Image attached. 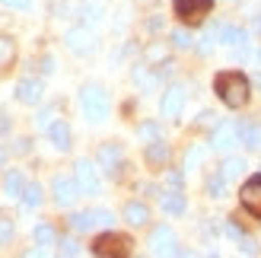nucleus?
I'll list each match as a JSON object with an SVG mask.
<instances>
[{
	"label": "nucleus",
	"instance_id": "23",
	"mask_svg": "<svg viewBox=\"0 0 261 258\" xmlns=\"http://www.w3.org/2000/svg\"><path fill=\"white\" fill-rule=\"evenodd\" d=\"M16 58V42L10 35H0V67H10Z\"/></svg>",
	"mask_w": 261,
	"mask_h": 258
},
{
	"label": "nucleus",
	"instance_id": "28",
	"mask_svg": "<svg viewBox=\"0 0 261 258\" xmlns=\"http://www.w3.org/2000/svg\"><path fill=\"white\" fill-rule=\"evenodd\" d=\"M137 134H140V140H147V144H150V140H160V124H156V121H143L137 127Z\"/></svg>",
	"mask_w": 261,
	"mask_h": 258
},
{
	"label": "nucleus",
	"instance_id": "22",
	"mask_svg": "<svg viewBox=\"0 0 261 258\" xmlns=\"http://www.w3.org/2000/svg\"><path fill=\"white\" fill-rule=\"evenodd\" d=\"M220 172L226 175V182H229V178H239V175L245 172V160H242V157H226L223 166H220Z\"/></svg>",
	"mask_w": 261,
	"mask_h": 258
},
{
	"label": "nucleus",
	"instance_id": "20",
	"mask_svg": "<svg viewBox=\"0 0 261 258\" xmlns=\"http://www.w3.org/2000/svg\"><path fill=\"white\" fill-rule=\"evenodd\" d=\"M239 144H245L249 150H261V124L242 121L239 124Z\"/></svg>",
	"mask_w": 261,
	"mask_h": 258
},
{
	"label": "nucleus",
	"instance_id": "7",
	"mask_svg": "<svg viewBox=\"0 0 261 258\" xmlns=\"http://www.w3.org/2000/svg\"><path fill=\"white\" fill-rule=\"evenodd\" d=\"M181 109H185V86L172 83L163 93V99H160V115L172 121V118H178V115H181Z\"/></svg>",
	"mask_w": 261,
	"mask_h": 258
},
{
	"label": "nucleus",
	"instance_id": "24",
	"mask_svg": "<svg viewBox=\"0 0 261 258\" xmlns=\"http://www.w3.org/2000/svg\"><path fill=\"white\" fill-rule=\"evenodd\" d=\"M42 195H45V191H42V185H25V191H22V208H29V211H35L38 208V204H42Z\"/></svg>",
	"mask_w": 261,
	"mask_h": 258
},
{
	"label": "nucleus",
	"instance_id": "33",
	"mask_svg": "<svg viewBox=\"0 0 261 258\" xmlns=\"http://www.w3.org/2000/svg\"><path fill=\"white\" fill-rule=\"evenodd\" d=\"M58 252L61 255H80V246H76V239H70V236H64V239H58Z\"/></svg>",
	"mask_w": 261,
	"mask_h": 258
},
{
	"label": "nucleus",
	"instance_id": "39",
	"mask_svg": "<svg viewBox=\"0 0 261 258\" xmlns=\"http://www.w3.org/2000/svg\"><path fill=\"white\" fill-rule=\"evenodd\" d=\"M13 153H29V140H25V137H19L16 144H13Z\"/></svg>",
	"mask_w": 261,
	"mask_h": 258
},
{
	"label": "nucleus",
	"instance_id": "15",
	"mask_svg": "<svg viewBox=\"0 0 261 258\" xmlns=\"http://www.w3.org/2000/svg\"><path fill=\"white\" fill-rule=\"evenodd\" d=\"M121 214H124V220H127L130 226H147V223H150V208H147L143 201H127Z\"/></svg>",
	"mask_w": 261,
	"mask_h": 258
},
{
	"label": "nucleus",
	"instance_id": "35",
	"mask_svg": "<svg viewBox=\"0 0 261 258\" xmlns=\"http://www.w3.org/2000/svg\"><path fill=\"white\" fill-rule=\"evenodd\" d=\"M147 58H150V61H160V58H166V48H163V45H153V48H147Z\"/></svg>",
	"mask_w": 261,
	"mask_h": 258
},
{
	"label": "nucleus",
	"instance_id": "12",
	"mask_svg": "<svg viewBox=\"0 0 261 258\" xmlns=\"http://www.w3.org/2000/svg\"><path fill=\"white\" fill-rule=\"evenodd\" d=\"M64 42H67V48L73 51V55H93V48H96V38H93V32H89L86 25H80V29H70Z\"/></svg>",
	"mask_w": 261,
	"mask_h": 258
},
{
	"label": "nucleus",
	"instance_id": "27",
	"mask_svg": "<svg viewBox=\"0 0 261 258\" xmlns=\"http://www.w3.org/2000/svg\"><path fill=\"white\" fill-rule=\"evenodd\" d=\"M156 80H160V76L150 73V67H137V70H134V83H137V86H143V89L156 86Z\"/></svg>",
	"mask_w": 261,
	"mask_h": 258
},
{
	"label": "nucleus",
	"instance_id": "42",
	"mask_svg": "<svg viewBox=\"0 0 261 258\" xmlns=\"http://www.w3.org/2000/svg\"><path fill=\"white\" fill-rule=\"evenodd\" d=\"M258 61H261V55H258Z\"/></svg>",
	"mask_w": 261,
	"mask_h": 258
},
{
	"label": "nucleus",
	"instance_id": "2",
	"mask_svg": "<svg viewBox=\"0 0 261 258\" xmlns=\"http://www.w3.org/2000/svg\"><path fill=\"white\" fill-rule=\"evenodd\" d=\"M80 109H83V118L86 121H93V124H102L109 118V112H112V99L106 93V86H99V83H86L80 89Z\"/></svg>",
	"mask_w": 261,
	"mask_h": 258
},
{
	"label": "nucleus",
	"instance_id": "16",
	"mask_svg": "<svg viewBox=\"0 0 261 258\" xmlns=\"http://www.w3.org/2000/svg\"><path fill=\"white\" fill-rule=\"evenodd\" d=\"M143 160H147L150 166H166L169 163V144H163V137L150 140L147 150H143Z\"/></svg>",
	"mask_w": 261,
	"mask_h": 258
},
{
	"label": "nucleus",
	"instance_id": "26",
	"mask_svg": "<svg viewBox=\"0 0 261 258\" xmlns=\"http://www.w3.org/2000/svg\"><path fill=\"white\" fill-rule=\"evenodd\" d=\"M223 191H226V175L214 172L211 178H207V195H211V198H223Z\"/></svg>",
	"mask_w": 261,
	"mask_h": 258
},
{
	"label": "nucleus",
	"instance_id": "13",
	"mask_svg": "<svg viewBox=\"0 0 261 258\" xmlns=\"http://www.w3.org/2000/svg\"><path fill=\"white\" fill-rule=\"evenodd\" d=\"M42 93H45V86H42V80H35V76H25V80L16 83V99L22 106H38Z\"/></svg>",
	"mask_w": 261,
	"mask_h": 258
},
{
	"label": "nucleus",
	"instance_id": "8",
	"mask_svg": "<svg viewBox=\"0 0 261 258\" xmlns=\"http://www.w3.org/2000/svg\"><path fill=\"white\" fill-rule=\"evenodd\" d=\"M239 201H242V208L249 211V214L255 217V220H261V175H252L249 182L242 185Z\"/></svg>",
	"mask_w": 261,
	"mask_h": 258
},
{
	"label": "nucleus",
	"instance_id": "38",
	"mask_svg": "<svg viewBox=\"0 0 261 258\" xmlns=\"http://www.w3.org/2000/svg\"><path fill=\"white\" fill-rule=\"evenodd\" d=\"M38 67H42V73H55V58H42V64H38Z\"/></svg>",
	"mask_w": 261,
	"mask_h": 258
},
{
	"label": "nucleus",
	"instance_id": "41",
	"mask_svg": "<svg viewBox=\"0 0 261 258\" xmlns=\"http://www.w3.org/2000/svg\"><path fill=\"white\" fill-rule=\"evenodd\" d=\"M4 160H7V150H4V147H0V163H4Z\"/></svg>",
	"mask_w": 261,
	"mask_h": 258
},
{
	"label": "nucleus",
	"instance_id": "37",
	"mask_svg": "<svg viewBox=\"0 0 261 258\" xmlns=\"http://www.w3.org/2000/svg\"><path fill=\"white\" fill-rule=\"evenodd\" d=\"M166 182L172 185V191H178V188H181V172H169V175H166Z\"/></svg>",
	"mask_w": 261,
	"mask_h": 258
},
{
	"label": "nucleus",
	"instance_id": "3",
	"mask_svg": "<svg viewBox=\"0 0 261 258\" xmlns=\"http://www.w3.org/2000/svg\"><path fill=\"white\" fill-rule=\"evenodd\" d=\"M175 16L181 22H204V16H211V10H214V0H175Z\"/></svg>",
	"mask_w": 261,
	"mask_h": 258
},
{
	"label": "nucleus",
	"instance_id": "14",
	"mask_svg": "<svg viewBox=\"0 0 261 258\" xmlns=\"http://www.w3.org/2000/svg\"><path fill=\"white\" fill-rule=\"evenodd\" d=\"M48 137H51V147H55V150H61V153H67L73 144H70V124L67 121H61V118H55V121H51V127H48Z\"/></svg>",
	"mask_w": 261,
	"mask_h": 258
},
{
	"label": "nucleus",
	"instance_id": "31",
	"mask_svg": "<svg viewBox=\"0 0 261 258\" xmlns=\"http://www.w3.org/2000/svg\"><path fill=\"white\" fill-rule=\"evenodd\" d=\"M169 38H172L175 48H191V42H194V38H191L185 29H172V35H169Z\"/></svg>",
	"mask_w": 261,
	"mask_h": 258
},
{
	"label": "nucleus",
	"instance_id": "4",
	"mask_svg": "<svg viewBox=\"0 0 261 258\" xmlns=\"http://www.w3.org/2000/svg\"><path fill=\"white\" fill-rule=\"evenodd\" d=\"M73 178H76V185H80L83 195H99V191H102V182H99V172H96L93 160H76Z\"/></svg>",
	"mask_w": 261,
	"mask_h": 258
},
{
	"label": "nucleus",
	"instance_id": "19",
	"mask_svg": "<svg viewBox=\"0 0 261 258\" xmlns=\"http://www.w3.org/2000/svg\"><path fill=\"white\" fill-rule=\"evenodd\" d=\"M22 191H25V178H22V172L19 169H10L7 175H4V195L7 198H22Z\"/></svg>",
	"mask_w": 261,
	"mask_h": 258
},
{
	"label": "nucleus",
	"instance_id": "6",
	"mask_svg": "<svg viewBox=\"0 0 261 258\" xmlns=\"http://www.w3.org/2000/svg\"><path fill=\"white\" fill-rule=\"evenodd\" d=\"M51 195H55L58 208H70V204H76V198H80L83 191H80V185H76V178L55 175V182H51Z\"/></svg>",
	"mask_w": 261,
	"mask_h": 258
},
{
	"label": "nucleus",
	"instance_id": "34",
	"mask_svg": "<svg viewBox=\"0 0 261 258\" xmlns=\"http://www.w3.org/2000/svg\"><path fill=\"white\" fill-rule=\"evenodd\" d=\"M13 239V220H0V246H7Z\"/></svg>",
	"mask_w": 261,
	"mask_h": 258
},
{
	"label": "nucleus",
	"instance_id": "32",
	"mask_svg": "<svg viewBox=\"0 0 261 258\" xmlns=\"http://www.w3.org/2000/svg\"><path fill=\"white\" fill-rule=\"evenodd\" d=\"M201 157H204V150H201V147H191V150L185 153V172H191L194 166L201 163Z\"/></svg>",
	"mask_w": 261,
	"mask_h": 258
},
{
	"label": "nucleus",
	"instance_id": "11",
	"mask_svg": "<svg viewBox=\"0 0 261 258\" xmlns=\"http://www.w3.org/2000/svg\"><path fill=\"white\" fill-rule=\"evenodd\" d=\"M96 166L106 175H118V166H121V147L118 144H102L96 150Z\"/></svg>",
	"mask_w": 261,
	"mask_h": 258
},
{
	"label": "nucleus",
	"instance_id": "21",
	"mask_svg": "<svg viewBox=\"0 0 261 258\" xmlns=\"http://www.w3.org/2000/svg\"><path fill=\"white\" fill-rule=\"evenodd\" d=\"M32 236H35V246H42V249L58 246V229L51 226V223H38V226L32 229Z\"/></svg>",
	"mask_w": 261,
	"mask_h": 258
},
{
	"label": "nucleus",
	"instance_id": "10",
	"mask_svg": "<svg viewBox=\"0 0 261 258\" xmlns=\"http://www.w3.org/2000/svg\"><path fill=\"white\" fill-rule=\"evenodd\" d=\"M178 239H175V233L169 226H156L153 233H150V249H153V255H178Z\"/></svg>",
	"mask_w": 261,
	"mask_h": 258
},
{
	"label": "nucleus",
	"instance_id": "17",
	"mask_svg": "<svg viewBox=\"0 0 261 258\" xmlns=\"http://www.w3.org/2000/svg\"><path fill=\"white\" fill-rule=\"evenodd\" d=\"M160 204H163V211H166L169 217H181V214L188 211V201H185V195H181V191H169V195L160 198Z\"/></svg>",
	"mask_w": 261,
	"mask_h": 258
},
{
	"label": "nucleus",
	"instance_id": "5",
	"mask_svg": "<svg viewBox=\"0 0 261 258\" xmlns=\"http://www.w3.org/2000/svg\"><path fill=\"white\" fill-rule=\"evenodd\" d=\"M93 255H130V239L121 236V233H102L96 242H93Z\"/></svg>",
	"mask_w": 261,
	"mask_h": 258
},
{
	"label": "nucleus",
	"instance_id": "40",
	"mask_svg": "<svg viewBox=\"0 0 261 258\" xmlns=\"http://www.w3.org/2000/svg\"><path fill=\"white\" fill-rule=\"evenodd\" d=\"M226 233H229V236H232V239H239V242H242V239H245V236H242V229H239V226H236V223H226Z\"/></svg>",
	"mask_w": 261,
	"mask_h": 258
},
{
	"label": "nucleus",
	"instance_id": "25",
	"mask_svg": "<svg viewBox=\"0 0 261 258\" xmlns=\"http://www.w3.org/2000/svg\"><path fill=\"white\" fill-rule=\"evenodd\" d=\"M70 226L76 233H86V229H96V220H93V211H80L70 217Z\"/></svg>",
	"mask_w": 261,
	"mask_h": 258
},
{
	"label": "nucleus",
	"instance_id": "1",
	"mask_svg": "<svg viewBox=\"0 0 261 258\" xmlns=\"http://www.w3.org/2000/svg\"><path fill=\"white\" fill-rule=\"evenodd\" d=\"M214 89H217V96L223 106L229 109H242L245 102H249V76L239 73V70H223V73H217V80H214Z\"/></svg>",
	"mask_w": 261,
	"mask_h": 258
},
{
	"label": "nucleus",
	"instance_id": "29",
	"mask_svg": "<svg viewBox=\"0 0 261 258\" xmlns=\"http://www.w3.org/2000/svg\"><path fill=\"white\" fill-rule=\"evenodd\" d=\"M93 220H96V226L112 229V226H115V214H112V211H106V208H96V211H93Z\"/></svg>",
	"mask_w": 261,
	"mask_h": 258
},
{
	"label": "nucleus",
	"instance_id": "36",
	"mask_svg": "<svg viewBox=\"0 0 261 258\" xmlns=\"http://www.w3.org/2000/svg\"><path fill=\"white\" fill-rule=\"evenodd\" d=\"M0 4L10 10H29V0H0Z\"/></svg>",
	"mask_w": 261,
	"mask_h": 258
},
{
	"label": "nucleus",
	"instance_id": "9",
	"mask_svg": "<svg viewBox=\"0 0 261 258\" xmlns=\"http://www.w3.org/2000/svg\"><path fill=\"white\" fill-rule=\"evenodd\" d=\"M239 144V124H232V121H220L214 127V134H211V147L214 150H232Z\"/></svg>",
	"mask_w": 261,
	"mask_h": 258
},
{
	"label": "nucleus",
	"instance_id": "30",
	"mask_svg": "<svg viewBox=\"0 0 261 258\" xmlns=\"http://www.w3.org/2000/svg\"><path fill=\"white\" fill-rule=\"evenodd\" d=\"M51 121H55V109H42V112H38L35 115V127H38V131H48V127H51Z\"/></svg>",
	"mask_w": 261,
	"mask_h": 258
},
{
	"label": "nucleus",
	"instance_id": "18",
	"mask_svg": "<svg viewBox=\"0 0 261 258\" xmlns=\"http://www.w3.org/2000/svg\"><path fill=\"white\" fill-rule=\"evenodd\" d=\"M214 32H217V38L223 45H245V42H249V32L239 29V25H217Z\"/></svg>",
	"mask_w": 261,
	"mask_h": 258
}]
</instances>
